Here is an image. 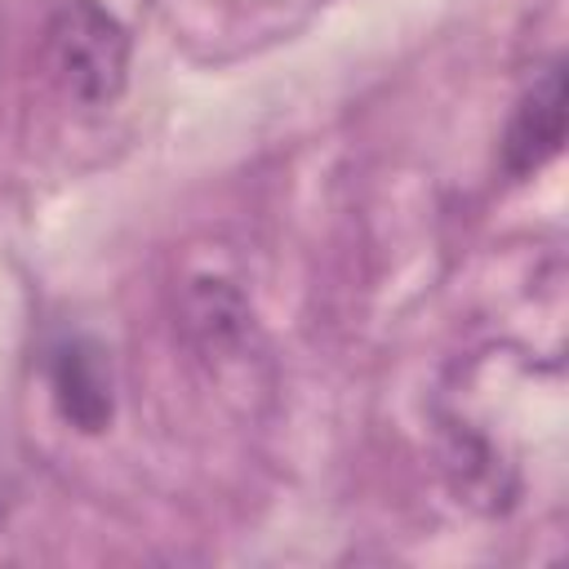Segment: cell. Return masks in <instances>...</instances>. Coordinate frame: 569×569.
<instances>
[{"mask_svg": "<svg viewBox=\"0 0 569 569\" xmlns=\"http://www.w3.org/2000/svg\"><path fill=\"white\" fill-rule=\"evenodd\" d=\"M44 62L67 98L107 107L129 76V31L98 0H62L44 22Z\"/></svg>", "mask_w": 569, "mask_h": 569, "instance_id": "1", "label": "cell"}, {"mask_svg": "<svg viewBox=\"0 0 569 569\" xmlns=\"http://www.w3.org/2000/svg\"><path fill=\"white\" fill-rule=\"evenodd\" d=\"M565 142V62H551L516 102L502 133V169L511 178L538 173Z\"/></svg>", "mask_w": 569, "mask_h": 569, "instance_id": "2", "label": "cell"}, {"mask_svg": "<svg viewBox=\"0 0 569 569\" xmlns=\"http://www.w3.org/2000/svg\"><path fill=\"white\" fill-rule=\"evenodd\" d=\"M49 387L58 413L80 431H102L111 422V365L93 338L67 333L49 347Z\"/></svg>", "mask_w": 569, "mask_h": 569, "instance_id": "3", "label": "cell"}, {"mask_svg": "<svg viewBox=\"0 0 569 569\" xmlns=\"http://www.w3.org/2000/svg\"><path fill=\"white\" fill-rule=\"evenodd\" d=\"M13 493H18L13 467H9V453L0 449V525H4V516H9V507H13Z\"/></svg>", "mask_w": 569, "mask_h": 569, "instance_id": "4", "label": "cell"}]
</instances>
